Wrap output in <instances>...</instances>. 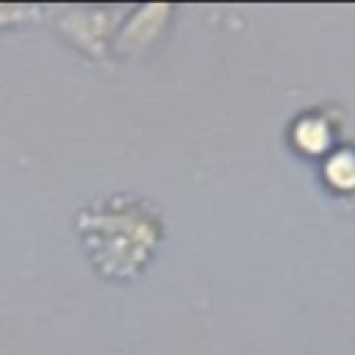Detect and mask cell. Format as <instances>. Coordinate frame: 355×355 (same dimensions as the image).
<instances>
[{
    "label": "cell",
    "instance_id": "cell-5",
    "mask_svg": "<svg viewBox=\"0 0 355 355\" xmlns=\"http://www.w3.org/2000/svg\"><path fill=\"white\" fill-rule=\"evenodd\" d=\"M36 17V11L25 8V6H0V25H8V22H22L25 17Z\"/></svg>",
    "mask_w": 355,
    "mask_h": 355
},
{
    "label": "cell",
    "instance_id": "cell-4",
    "mask_svg": "<svg viewBox=\"0 0 355 355\" xmlns=\"http://www.w3.org/2000/svg\"><path fill=\"white\" fill-rule=\"evenodd\" d=\"M72 17H78V22H80V28H64L72 36V42L80 44L83 50H94L97 53V44L103 50L105 47V31H108V25H105L108 11H86L89 22H83L80 11H72Z\"/></svg>",
    "mask_w": 355,
    "mask_h": 355
},
{
    "label": "cell",
    "instance_id": "cell-3",
    "mask_svg": "<svg viewBox=\"0 0 355 355\" xmlns=\"http://www.w3.org/2000/svg\"><path fill=\"white\" fill-rule=\"evenodd\" d=\"M322 175L324 183L336 191H355V150L341 147L327 153L324 164H322Z\"/></svg>",
    "mask_w": 355,
    "mask_h": 355
},
{
    "label": "cell",
    "instance_id": "cell-1",
    "mask_svg": "<svg viewBox=\"0 0 355 355\" xmlns=\"http://www.w3.org/2000/svg\"><path fill=\"white\" fill-rule=\"evenodd\" d=\"M158 222L147 219V214L141 208H105L97 214V219H83L80 230H97V236L103 233V239H89V250H100L97 255V266L103 272L114 275H125V261H122V250L119 244H125V252L130 255V261L136 266L147 263V250H153L155 239H158Z\"/></svg>",
    "mask_w": 355,
    "mask_h": 355
},
{
    "label": "cell",
    "instance_id": "cell-2",
    "mask_svg": "<svg viewBox=\"0 0 355 355\" xmlns=\"http://www.w3.org/2000/svg\"><path fill=\"white\" fill-rule=\"evenodd\" d=\"M333 139V128L319 114H302L291 125V141L305 155H324Z\"/></svg>",
    "mask_w": 355,
    "mask_h": 355
}]
</instances>
